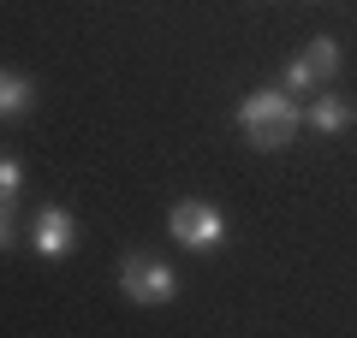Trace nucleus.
I'll return each mask as SVG.
<instances>
[{
  "mask_svg": "<svg viewBox=\"0 0 357 338\" xmlns=\"http://www.w3.org/2000/svg\"><path fill=\"white\" fill-rule=\"evenodd\" d=\"M304 125L316 131V137H340V131L357 125V107L345 95H328V89H321L316 101H304Z\"/></svg>",
  "mask_w": 357,
  "mask_h": 338,
  "instance_id": "5",
  "label": "nucleus"
},
{
  "mask_svg": "<svg viewBox=\"0 0 357 338\" xmlns=\"http://www.w3.org/2000/svg\"><path fill=\"white\" fill-rule=\"evenodd\" d=\"M167 238H173L178 250H191V255H215V250H227L232 220H227V208H215L208 196H178L173 208H167Z\"/></svg>",
  "mask_w": 357,
  "mask_h": 338,
  "instance_id": "2",
  "label": "nucleus"
},
{
  "mask_svg": "<svg viewBox=\"0 0 357 338\" xmlns=\"http://www.w3.org/2000/svg\"><path fill=\"white\" fill-rule=\"evenodd\" d=\"M280 89H286V95H310V89H321V83H316V72H310V60H304V54H292V60L280 65Z\"/></svg>",
  "mask_w": 357,
  "mask_h": 338,
  "instance_id": "9",
  "label": "nucleus"
},
{
  "mask_svg": "<svg viewBox=\"0 0 357 338\" xmlns=\"http://www.w3.org/2000/svg\"><path fill=\"white\" fill-rule=\"evenodd\" d=\"M232 125L244 131V143H250L256 154H280L286 143L304 131V101L286 95L280 83H262V89H250V95L238 101Z\"/></svg>",
  "mask_w": 357,
  "mask_h": 338,
  "instance_id": "1",
  "label": "nucleus"
},
{
  "mask_svg": "<svg viewBox=\"0 0 357 338\" xmlns=\"http://www.w3.org/2000/svg\"><path fill=\"white\" fill-rule=\"evenodd\" d=\"M30 107H36V83L18 65H0V125H18Z\"/></svg>",
  "mask_w": 357,
  "mask_h": 338,
  "instance_id": "6",
  "label": "nucleus"
},
{
  "mask_svg": "<svg viewBox=\"0 0 357 338\" xmlns=\"http://www.w3.org/2000/svg\"><path fill=\"white\" fill-rule=\"evenodd\" d=\"M30 250H36L42 261H66V255L77 250V220H72V208L42 202L36 220H30Z\"/></svg>",
  "mask_w": 357,
  "mask_h": 338,
  "instance_id": "4",
  "label": "nucleus"
},
{
  "mask_svg": "<svg viewBox=\"0 0 357 338\" xmlns=\"http://www.w3.org/2000/svg\"><path fill=\"white\" fill-rule=\"evenodd\" d=\"M18 196H24V161L13 149H0V202L18 208Z\"/></svg>",
  "mask_w": 357,
  "mask_h": 338,
  "instance_id": "8",
  "label": "nucleus"
},
{
  "mask_svg": "<svg viewBox=\"0 0 357 338\" xmlns=\"http://www.w3.org/2000/svg\"><path fill=\"white\" fill-rule=\"evenodd\" d=\"M114 279H119V297L131 309H167L178 297V267H167L155 250H126Z\"/></svg>",
  "mask_w": 357,
  "mask_h": 338,
  "instance_id": "3",
  "label": "nucleus"
},
{
  "mask_svg": "<svg viewBox=\"0 0 357 338\" xmlns=\"http://www.w3.org/2000/svg\"><path fill=\"white\" fill-rule=\"evenodd\" d=\"M13 243H18V225H13V208L0 202V250H13Z\"/></svg>",
  "mask_w": 357,
  "mask_h": 338,
  "instance_id": "10",
  "label": "nucleus"
},
{
  "mask_svg": "<svg viewBox=\"0 0 357 338\" xmlns=\"http://www.w3.org/2000/svg\"><path fill=\"white\" fill-rule=\"evenodd\" d=\"M304 60H310V72H316V83H328V77H340V42L333 36H316L304 48Z\"/></svg>",
  "mask_w": 357,
  "mask_h": 338,
  "instance_id": "7",
  "label": "nucleus"
}]
</instances>
